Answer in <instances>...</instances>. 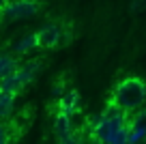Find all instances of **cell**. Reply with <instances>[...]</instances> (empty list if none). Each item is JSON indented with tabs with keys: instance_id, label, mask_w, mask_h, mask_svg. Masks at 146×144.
<instances>
[{
	"instance_id": "obj_7",
	"label": "cell",
	"mask_w": 146,
	"mask_h": 144,
	"mask_svg": "<svg viewBox=\"0 0 146 144\" xmlns=\"http://www.w3.org/2000/svg\"><path fill=\"white\" fill-rule=\"evenodd\" d=\"M17 67H19V63L15 60V56H9V54L0 56V80L7 77V75H11V73H15Z\"/></svg>"
},
{
	"instance_id": "obj_5",
	"label": "cell",
	"mask_w": 146,
	"mask_h": 144,
	"mask_svg": "<svg viewBox=\"0 0 146 144\" xmlns=\"http://www.w3.org/2000/svg\"><path fill=\"white\" fill-rule=\"evenodd\" d=\"M39 69H41L39 60H30V63H24V65H19V67L15 69V73H13V75L17 77L19 86H22V88H26V86L32 82V77L36 75V71H39Z\"/></svg>"
},
{
	"instance_id": "obj_10",
	"label": "cell",
	"mask_w": 146,
	"mask_h": 144,
	"mask_svg": "<svg viewBox=\"0 0 146 144\" xmlns=\"http://www.w3.org/2000/svg\"><path fill=\"white\" fill-rule=\"evenodd\" d=\"M54 129H56V135H58V138H62V135L71 133V127H69V116H67V112H64V110L56 114Z\"/></svg>"
},
{
	"instance_id": "obj_8",
	"label": "cell",
	"mask_w": 146,
	"mask_h": 144,
	"mask_svg": "<svg viewBox=\"0 0 146 144\" xmlns=\"http://www.w3.org/2000/svg\"><path fill=\"white\" fill-rule=\"evenodd\" d=\"M13 103H15V95L0 90V118H9L11 110H13Z\"/></svg>"
},
{
	"instance_id": "obj_6",
	"label": "cell",
	"mask_w": 146,
	"mask_h": 144,
	"mask_svg": "<svg viewBox=\"0 0 146 144\" xmlns=\"http://www.w3.org/2000/svg\"><path fill=\"white\" fill-rule=\"evenodd\" d=\"M35 47H36V35L30 32V35L22 37V39L13 45V52H15V54H28V52L35 50Z\"/></svg>"
},
{
	"instance_id": "obj_13",
	"label": "cell",
	"mask_w": 146,
	"mask_h": 144,
	"mask_svg": "<svg viewBox=\"0 0 146 144\" xmlns=\"http://www.w3.org/2000/svg\"><path fill=\"white\" fill-rule=\"evenodd\" d=\"M60 144H82V140H80V133L71 131V133H67V135L60 138Z\"/></svg>"
},
{
	"instance_id": "obj_1",
	"label": "cell",
	"mask_w": 146,
	"mask_h": 144,
	"mask_svg": "<svg viewBox=\"0 0 146 144\" xmlns=\"http://www.w3.org/2000/svg\"><path fill=\"white\" fill-rule=\"evenodd\" d=\"M129 123H127V112L108 105V112H103L90 127V140L95 144H112L116 138L127 133Z\"/></svg>"
},
{
	"instance_id": "obj_14",
	"label": "cell",
	"mask_w": 146,
	"mask_h": 144,
	"mask_svg": "<svg viewBox=\"0 0 146 144\" xmlns=\"http://www.w3.org/2000/svg\"><path fill=\"white\" fill-rule=\"evenodd\" d=\"M112 144H127V133H123L120 138H116V140H114Z\"/></svg>"
},
{
	"instance_id": "obj_12",
	"label": "cell",
	"mask_w": 146,
	"mask_h": 144,
	"mask_svg": "<svg viewBox=\"0 0 146 144\" xmlns=\"http://www.w3.org/2000/svg\"><path fill=\"white\" fill-rule=\"evenodd\" d=\"M0 144H13L11 142V123L7 118H0Z\"/></svg>"
},
{
	"instance_id": "obj_15",
	"label": "cell",
	"mask_w": 146,
	"mask_h": 144,
	"mask_svg": "<svg viewBox=\"0 0 146 144\" xmlns=\"http://www.w3.org/2000/svg\"><path fill=\"white\" fill-rule=\"evenodd\" d=\"M0 22H2V19H0Z\"/></svg>"
},
{
	"instance_id": "obj_11",
	"label": "cell",
	"mask_w": 146,
	"mask_h": 144,
	"mask_svg": "<svg viewBox=\"0 0 146 144\" xmlns=\"http://www.w3.org/2000/svg\"><path fill=\"white\" fill-rule=\"evenodd\" d=\"M129 129H137V131H144L146 133V110L135 112V116H133L131 123H129Z\"/></svg>"
},
{
	"instance_id": "obj_2",
	"label": "cell",
	"mask_w": 146,
	"mask_h": 144,
	"mask_svg": "<svg viewBox=\"0 0 146 144\" xmlns=\"http://www.w3.org/2000/svg\"><path fill=\"white\" fill-rule=\"evenodd\" d=\"M146 99V82L142 77H125L116 84L110 97V105L120 112H133Z\"/></svg>"
},
{
	"instance_id": "obj_4",
	"label": "cell",
	"mask_w": 146,
	"mask_h": 144,
	"mask_svg": "<svg viewBox=\"0 0 146 144\" xmlns=\"http://www.w3.org/2000/svg\"><path fill=\"white\" fill-rule=\"evenodd\" d=\"M35 35H36V47H43V50H52L60 43V26H56V24H47Z\"/></svg>"
},
{
	"instance_id": "obj_3",
	"label": "cell",
	"mask_w": 146,
	"mask_h": 144,
	"mask_svg": "<svg viewBox=\"0 0 146 144\" xmlns=\"http://www.w3.org/2000/svg\"><path fill=\"white\" fill-rule=\"evenodd\" d=\"M41 5L36 0H7L0 7V19H28L39 13Z\"/></svg>"
},
{
	"instance_id": "obj_9",
	"label": "cell",
	"mask_w": 146,
	"mask_h": 144,
	"mask_svg": "<svg viewBox=\"0 0 146 144\" xmlns=\"http://www.w3.org/2000/svg\"><path fill=\"white\" fill-rule=\"evenodd\" d=\"M60 105L62 110H71V108H80V97H78V90H64L60 95Z\"/></svg>"
}]
</instances>
